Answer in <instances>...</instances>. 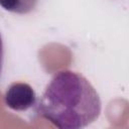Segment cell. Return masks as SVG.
Listing matches in <instances>:
<instances>
[{
    "label": "cell",
    "instance_id": "1",
    "mask_svg": "<svg viewBox=\"0 0 129 129\" xmlns=\"http://www.w3.org/2000/svg\"><path fill=\"white\" fill-rule=\"evenodd\" d=\"M35 111L57 128L81 129L99 118L102 102L86 77L71 70H62L51 78Z\"/></svg>",
    "mask_w": 129,
    "mask_h": 129
},
{
    "label": "cell",
    "instance_id": "2",
    "mask_svg": "<svg viewBox=\"0 0 129 129\" xmlns=\"http://www.w3.org/2000/svg\"><path fill=\"white\" fill-rule=\"evenodd\" d=\"M37 96L32 87L23 82H14L9 85L5 94V105L17 112H23L36 104Z\"/></svg>",
    "mask_w": 129,
    "mask_h": 129
},
{
    "label": "cell",
    "instance_id": "3",
    "mask_svg": "<svg viewBox=\"0 0 129 129\" xmlns=\"http://www.w3.org/2000/svg\"><path fill=\"white\" fill-rule=\"evenodd\" d=\"M38 0H0V6L11 13L28 14L34 10Z\"/></svg>",
    "mask_w": 129,
    "mask_h": 129
},
{
    "label": "cell",
    "instance_id": "4",
    "mask_svg": "<svg viewBox=\"0 0 129 129\" xmlns=\"http://www.w3.org/2000/svg\"><path fill=\"white\" fill-rule=\"evenodd\" d=\"M3 56H4V50H3V40L2 36L0 33V75L2 72V67H3Z\"/></svg>",
    "mask_w": 129,
    "mask_h": 129
}]
</instances>
